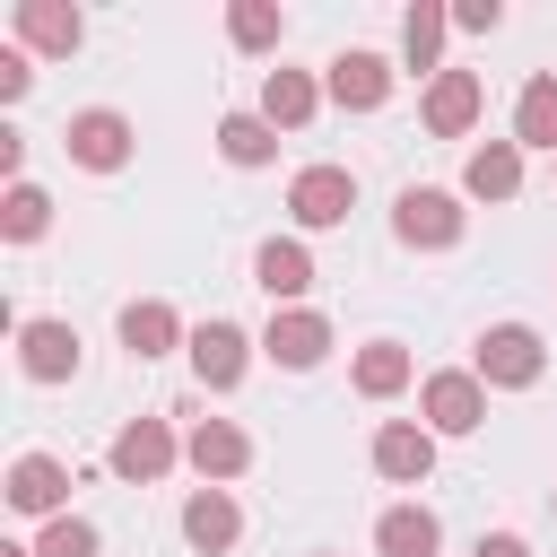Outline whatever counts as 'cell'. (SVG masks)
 I'll return each instance as SVG.
<instances>
[{
  "label": "cell",
  "instance_id": "1",
  "mask_svg": "<svg viewBox=\"0 0 557 557\" xmlns=\"http://www.w3.org/2000/svg\"><path fill=\"white\" fill-rule=\"evenodd\" d=\"M470 374H479L487 392H531V383L548 374V348H540L531 322H487V331L470 339Z\"/></svg>",
  "mask_w": 557,
  "mask_h": 557
},
{
  "label": "cell",
  "instance_id": "2",
  "mask_svg": "<svg viewBox=\"0 0 557 557\" xmlns=\"http://www.w3.org/2000/svg\"><path fill=\"white\" fill-rule=\"evenodd\" d=\"M392 235H400L409 252H453V244L470 235V209H461V191H435V183H409V191L392 200Z\"/></svg>",
  "mask_w": 557,
  "mask_h": 557
},
{
  "label": "cell",
  "instance_id": "3",
  "mask_svg": "<svg viewBox=\"0 0 557 557\" xmlns=\"http://www.w3.org/2000/svg\"><path fill=\"white\" fill-rule=\"evenodd\" d=\"M418 426L444 444V435H479L487 426V383L470 374V366H444V374H426L418 383Z\"/></svg>",
  "mask_w": 557,
  "mask_h": 557
},
{
  "label": "cell",
  "instance_id": "4",
  "mask_svg": "<svg viewBox=\"0 0 557 557\" xmlns=\"http://www.w3.org/2000/svg\"><path fill=\"white\" fill-rule=\"evenodd\" d=\"M348 209H357V174H348V165H305V174L287 183V218H296L305 235L348 226Z\"/></svg>",
  "mask_w": 557,
  "mask_h": 557
},
{
  "label": "cell",
  "instance_id": "5",
  "mask_svg": "<svg viewBox=\"0 0 557 557\" xmlns=\"http://www.w3.org/2000/svg\"><path fill=\"white\" fill-rule=\"evenodd\" d=\"M104 461H113V479H131V487H157V479L183 461V435H174L165 418H131V426L104 444Z\"/></svg>",
  "mask_w": 557,
  "mask_h": 557
},
{
  "label": "cell",
  "instance_id": "6",
  "mask_svg": "<svg viewBox=\"0 0 557 557\" xmlns=\"http://www.w3.org/2000/svg\"><path fill=\"white\" fill-rule=\"evenodd\" d=\"M61 148H70V165H87V174H122V165H131V113L87 104V113H70Z\"/></svg>",
  "mask_w": 557,
  "mask_h": 557
},
{
  "label": "cell",
  "instance_id": "7",
  "mask_svg": "<svg viewBox=\"0 0 557 557\" xmlns=\"http://www.w3.org/2000/svg\"><path fill=\"white\" fill-rule=\"evenodd\" d=\"M261 357H270V366H287V374H313V366L331 357V322H322L313 305H278V313H270V331H261Z\"/></svg>",
  "mask_w": 557,
  "mask_h": 557
},
{
  "label": "cell",
  "instance_id": "8",
  "mask_svg": "<svg viewBox=\"0 0 557 557\" xmlns=\"http://www.w3.org/2000/svg\"><path fill=\"white\" fill-rule=\"evenodd\" d=\"M252 348H261L252 331H235V322H218V313H209V322L191 331V348H183V357H191L200 392H235V383H244V366H252Z\"/></svg>",
  "mask_w": 557,
  "mask_h": 557
},
{
  "label": "cell",
  "instance_id": "9",
  "mask_svg": "<svg viewBox=\"0 0 557 557\" xmlns=\"http://www.w3.org/2000/svg\"><path fill=\"white\" fill-rule=\"evenodd\" d=\"M183 461L200 470V487H226V479L252 470V435H244L235 418H200V426L183 435Z\"/></svg>",
  "mask_w": 557,
  "mask_h": 557
},
{
  "label": "cell",
  "instance_id": "10",
  "mask_svg": "<svg viewBox=\"0 0 557 557\" xmlns=\"http://www.w3.org/2000/svg\"><path fill=\"white\" fill-rule=\"evenodd\" d=\"M366 453H374V479H392V487H426V470H435V435L418 418H383Z\"/></svg>",
  "mask_w": 557,
  "mask_h": 557
},
{
  "label": "cell",
  "instance_id": "11",
  "mask_svg": "<svg viewBox=\"0 0 557 557\" xmlns=\"http://www.w3.org/2000/svg\"><path fill=\"white\" fill-rule=\"evenodd\" d=\"M322 96H331L339 113H383V96H392V61H383V52H331Z\"/></svg>",
  "mask_w": 557,
  "mask_h": 557
},
{
  "label": "cell",
  "instance_id": "12",
  "mask_svg": "<svg viewBox=\"0 0 557 557\" xmlns=\"http://www.w3.org/2000/svg\"><path fill=\"white\" fill-rule=\"evenodd\" d=\"M0 496H9L17 513H35V522H61V513H70V470H61L52 453H17Z\"/></svg>",
  "mask_w": 557,
  "mask_h": 557
},
{
  "label": "cell",
  "instance_id": "13",
  "mask_svg": "<svg viewBox=\"0 0 557 557\" xmlns=\"http://www.w3.org/2000/svg\"><path fill=\"white\" fill-rule=\"evenodd\" d=\"M479 104H487L479 70H435V78H426V96H418V113H426V131H435V139H461V131L479 122Z\"/></svg>",
  "mask_w": 557,
  "mask_h": 557
},
{
  "label": "cell",
  "instance_id": "14",
  "mask_svg": "<svg viewBox=\"0 0 557 557\" xmlns=\"http://www.w3.org/2000/svg\"><path fill=\"white\" fill-rule=\"evenodd\" d=\"M17 366H26V383H70L78 374V331L52 322V313L17 322Z\"/></svg>",
  "mask_w": 557,
  "mask_h": 557
},
{
  "label": "cell",
  "instance_id": "15",
  "mask_svg": "<svg viewBox=\"0 0 557 557\" xmlns=\"http://www.w3.org/2000/svg\"><path fill=\"white\" fill-rule=\"evenodd\" d=\"M183 540H191L200 557H226V548L244 540V505H235V487H191V496H183Z\"/></svg>",
  "mask_w": 557,
  "mask_h": 557
},
{
  "label": "cell",
  "instance_id": "16",
  "mask_svg": "<svg viewBox=\"0 0 557 557\" xmlns=\"http://www.w3.org/2000/svg\"><path fill=\"white\" fill-rule=\"evenodd\" d=\"M513 191H522V148H513V139H479V148L461 157V200L505 209Z\"/></svg>",
  "mask_w": 557,
  "mask_h": 557
},
{
  "label": "cell",
  "instance_id": "17",
  "mask_svg": "<svg viewBox=\"0 0 557 557\" xmlns=\"http://www.w3.org/2000/svg\"><path fill=\"white\" fill-rule=\"evenodd\" d=\"M252 287L270 296V313H278V305H305V287H313V252H305L296 235H270V244L252 252Z\"/></svg>",
  "mask_w": 557,
  "mask_h": 557
},
{
  "label": "cell",
  "instance_id": "18",
  "mask_svg": "<svg viewBox=\"0 0 557 557\" xmlns=\"http://www.w3.org/2000/svg\"><path fill=\"white\" fill-rule=\"evenodd\" d=\"M122 348L148 366V357H174V348H191V331H183V313H174L165 296H131V305H122Z\"/></svg>",
  "mask_w": 557,
  "mask_h": 557
},
{
  "label": "cell",
  "instance_id": "19",
  "mask_svg": "<svg viewBox=\"0 0 557 557\" xmlns=\"http://www.w3.org/2000/svg\"><path fill=\"white\" fill-rule=\"evenodd\" d=\"M17 44H26V52L70 61V52L87 44V17H78L70 0H17Z\"/></svg>",
  "mask_w": 557,
  "mask_h": 557
},
{
  "label": "cell",
  "instance_id": "20",
  "mask_svg": "<svg viewBox=\"0 0 557 557\" xmlns=\"http://www.w3.org/2000/svg\"><path fill=\"white\" fill-rule=\"evenodd\" d=\"M322 113V78L313 70H261V122L270 131H305Z\"/></svg>",
  "mask_w": 557,
  "mask_h": 557
},
{
  "label": "cell",
  "instance_id": "21",
  "mask_svg": "<svg viewBox=\"0 0 557 557\" xmlns=\"http://www.w3.org/2000/svg\"><path fill=\"white\" fill-rule=\"evenodd\" d=\"M435 548H444V522H435L418 496L374 513V557H435Z\"/></svg>",
  "mask_w": 557,
  "mask_h": 557
},
{
  "label": "cell",
  "instance_id": "22",
  "mask_svg": "<svg viewBox=\"0 0 557 557\" xmlns=\"http://www.w3.org/2000/svg\"><path fill=\"white\" fill-rule=\"evenodd\" d=\"M348 383H357L366 400H400V392L418 383V357H409L400 339H366V348H357V366H348Z\"/></svg>",
  "mask_w": 557,
  "mask_h": 557
},
{
  "label": "cell",
  "instance_id": "23",
  "mask_svg": "<svg viewBox=\"0 0 557 557\" xmlns=\"http://www.w3.org/2000/svg\"><path fill=\"white\" fill-rule=\"evenodd\" d=\"M513 148H548L557 157V70H531L513 96Z\"/></svg>",
  "mask_w": 557,
  "mask_h": 557
},
{
  "label": "cell",
  "instance_id": "24",
  "mask_svg": "<svg viewBox=\"0 0 557 557\" xmlns=\"http://www.w3.org/2000/svg\"><path fill=\"white\" fill-rule=\"evenodd\" d=\"M444 35H453V9H444V0H418V9L400 17V61H409L418 78H435V70H444Z\"/></svg>",
  "mask_w": 557,
  "mask_h": 557
},
{
  "label": "cell",
  "instance_id": "25",
  "mask_svg": "<svg viewBox=\"0 0 557 557\" xmlns=\"http://www.w3.org/2000/svg\"><path fill=\"white\" fill-rule=\"evenodd\" d=\"M226 44L235 52H278L287 44V9L278 0H235L226 9Z\"/></svg>",
  "mask_w": 557,
  "mask_h": 557
},
{
  "label": "cell",
  "instance_id": "26",
  "mask_svg": "<svg viewBox=\"0 0 557 557\" xmlns=\"http://www.w3.org/2000/svg\"><path fill=\"white\" fill-rule=\"evenodd\" d=\"M218 157L244 165V174H261V165L278 157V131H270L261 113H226V122H218Z\"/></svg>",
  "mask_w": 557,
  "mask_h": 557
},
{
  "label": "cell",
  "instance_id": "27",
  "mask_svg": "<svg viewBox=\"0 0 557 557\" xmlns=\"http://www.w3.org/2000/svg\"><path fill=\"white\" fill-rule=\"evenodd\" d=\"M44 226H52V191H44V183H9V191H0V235H9V244H35Z\"/></svg>",
  "mask_w": 557,
  "mask_h": 557
},
{
  "label": "cell",
  "instance_id": "28",
  "mask_svg": "<svg viewBox=\"0 0 557 557\" xmlns=\"http://www.w3.org/2000/svg\"><path fill=\"white\" fill-rule=\"evenodd\" d=\"M35 557H104V531L87 513H61V522L35 531Z\"/></svg>",
  "mask_w": 557,
  "mask_h": 557
},
{
  "label": "cell",
  "instance_id": "29",
  "mask_svg": "<svg viewBox=\"0 0 557 557\" xmlns=\"http://www.w3.org/2000/svg\"><path fill=\"white\" fill-rule=\"evenodd\" d=\"M26 87H35V52H26V44H9V52H0V104H17Z\"/></svg>",
  "mask_w": 557,
  "mask_h": 557
},
{
  "label": "cell",
  "instance_id": "30",
  "mask_svg": "<svg viewBox=\"0 0 557 557\" xmlns=\"http://www.w3.org/2000/svg\"><path fill=\"white\" fill-rule=\"evenodd\" d=\"M453 26H461V35H496V26H505V0H461Z\"/></svg>",
  "mask_w": 557,
  "mask_h": 557
},
{
  "label": "cell",
  "instance_id": "31",
  "mask_svg": "<svg viewBox=\"0 0 557 557\" xmlns=\"http://www.w3.org/2000/svg\"><path fill=\"white\" fill-rule=\"evenodd\" d=\"M470 557H531V540H522V531H479Z\"/></svg>",
  "mask_w": 557,
  "mask_h": 557
},
{
  "label": "cell",
  "instance_id": "32",
  "mask_svg": "<svg viewBox=\"0 0 557 557\" xmlns=\"http://www.w3.org/2000/svg\"><path fill=\"white\" fill-rule=\"evenodd\" d=\"M0 174H9V183H26V139H17L9 122H0Z\"/></svg>",
  "mask_w": 557,
  "mask_h": 557
},
{
  "label": "cell",
  "instance_id": "33",
  "mask_svg": "<svg viewBox=\"0 0 557 557\" xmlns=\"http://www.w3.org/2000/svg\"><path fill=\"white\" fill-rule=\"evenodd\" d=\"M0 557H35V540H9V548H0Z\"/></svg>",
  "mask_w": 557,
  "mask_h": 557
},
{
  "label": "cell",
  "instance_id": "34",
  "mask_svg": "<svg viewBox=\"0 0 557 557\" xmlns=\"http://www.w3.org/2000/svg\"><path fill=\"white\" fill-rule=\"evenodd\" d=\"M322 557H331V548H322Z\"/></svg>",
  "mask_w": 557,
  "mask_h": 557
},
{
  "label": "cell",
  "instance_id": "35",
  "mask_svg": "<svg viewBox=\"0 0 557 557\" xmlns=\"http://www.w3.org/2000/svg\"><path fill=\"white\" fill-rule=\"evenodd\" d=\"M548 505H557V496H548Z\"/></svg>",
  "mask_w": 557,
  "mask_h": 557
}]
</instances>
